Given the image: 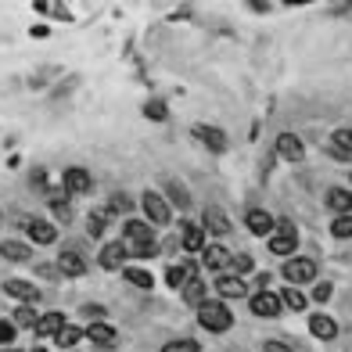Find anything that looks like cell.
Returning a JSON list of instances; mask_svg holds the SVG:
<instances>
[{"mask_svg":"<svg viewBox=\"0 0 352 352\" xmlns=\"http://www.w3.org/2000/svg\"><path fill=\"white\" fill-rule=\"evenodd\" d=\"M295 248H298V237H280V234L270 237V252L274 255H287V259H292Z\"/></svg>","mask_w":352,"mask_h":352,"instance_id":"26","label":"cell"},{"mask_svg":"<svg viewBox=\"0 0 352 352\" xmlns=\"http://www.w3.org/2000/svg\"><path fill=\"white\" fill-rule=\"evenodd\" d=\"M104 227H108V209L90 212V219H87V234H90V237H101V234H104Z\"/></svg>","mask_w":352,"mask_h":352,"instance_id":"30","label":"cell"},{"mask_svg":"<svg viewBox=\"0 0 352 352\" xmlns=\"http://www.w3.org/2000/svg\"><path fill=\"white\" fill-rule=\"evenodd\" d=\"M248 306H252V313L255 316H263V320H274L280 309H284V302H280V295H274V292H266V287H259L252 298H248Z\"/></svg>","mask_w":352,"mask_h":352,"instance_id":"4","label":"cell"},{"mask_svg":"<svg viewBox=\"0 0 352 352\" xmlns=\"http://www.w3.org/2000/svg\"><path fill=\"white\" fill-rule=\"evenodd\" d=\"M327 209L338 212V216H352V190L331 187V190H327Z\"/></svg>","mask_w":352,"mask_h":352,"instance_id":"14","label":"cell"},{"mask_svg":"<svg viewBox=\"0 0 352 352\" xmlns=\"http://www.w3.org/2000/svg\"><path fill=\"white\" fill-rule=\"evenodd\" d=\"M166 190H169V201H176L180 209H187V205H190V195H187V190H184L180 184H176V180H169V184H166Z\"/></svg>","mask_w":352,"mask_h":352,"instance_id":"35","label":"cell"},{"mask_svg":"<svg viewBox=\"0 0 352 352\" xmlns=\"http://www.w3.org/2000/svg\"><path fill=\"white\" fill-rule=\"evenodd\" d=\"M25 234H29V241H33V245H54L58 241V230L51 227V223H43V219H29Z\"/></svg>","mask_w":352,"mask_h":352,"instance_id":"9","label":"cell"},{"mask_svg":"<svg viewBox=\"0 0 352 352\" xmlns=\"http://www.w3.org/2000/svg\"><path fill=\"white\" fill-rule=\"evenodd\" d=\"M331 234L334 237H352V216H338L331 223Z\"/></svg>","mask_w":352,"mask_h":352,"instance_id":"38","label":"cell"},{"mask_svg":"<svg viewBox=\"0 0 352 352\" xmlns=\"http://www.w3.org/2000/svg\"><path fill=\"white\" fill-rule=\"evenodd\" d=\"M79 338H87V327H72V324H65V327L54 334V342H58L61 349H72Z\"/></svg>","mask_w":352,"mask_h":352,"instance_id":"25","label":"cell"},{"mask_svg":"<svg viewBox=\"0 0 352 352\" xmlns=\"http://www.w3.org/2000/svg\"><path fill=\"white\" fill-rule=\"evenodd\" d=\"M144 116H148V119H155V122H166L169 108H166V101H162V98H151L148 104H144Z\"/></svg>","mask_w":352,"mask_h":352,"instance_id":"31","label":"cell"},{"mask_svg":"<svg viewBox=\"0 0 352 352\" xmlns=\"http://www.w3.org/2000/svg\"><path fill=\"white\" fill-rule=\"evenodd\" d=\"M130 209H133V201H130V195H122V190H116V195L108 198V212L119 216V212H130Z\"/></svg>","mask_w":352,"mask_h":352,"instance_id":"33","label":"cell"},{"mask_svg":"<svg viewBox=\"0 0 352 352\" xmlns=\"http://www.w3.org/2000/svg\"><path fill=\"white\" fill-rule=\"evenodd\" d=\"M51 212H54L61 223H69V219H72V205H69L65 198H51Z\"/></svg>","mask_w":352,"mask_h":352,"instance_id":"37","label":"cell"},{"mask_svg":"<svg viewBox=\"0 0 352 352\" xmlns=\"http://www.w3.org/2000/svg\"><path fill=\"white\" fill-rule=\"evenodd\" d=\"M277 155L284 158V162H302V158H306V148H302V140L295 133H280L277 137Z\"/></svg>","mask_w":352,"mask_h":352,"instance_id":"8","label":"cell"},{"mask_svg":"<svg viewBox=\"0 0 352 352\" xmlns=\"http://www.w3.org/2000/svg\"><path fill=\"white\" fill-rule=\"evenodd\" d=\"M14 320H0V345H11V338H14Z\"/></svg>","mask_w":352,"mask_h":352,"instance_id":"40","label":"cell"},{"mask_svg":"<svg viewBox=\"0 0 352 352\" xmlns=\"http://www.w3.org/2000/svg\"><path fill=\"white\" fill-rule=\"evenodd\" d=\"M284 280L287 284H309V280H316V263L306 259V255H292V259L284 263Z\"/></svg>","mask_w":352,"mask_h":352,"instance_id":"3","label":"cell"},{"mask_svg":"<svg viewBox=\"0 0 352 352\" xmlns=\"http://www.w3.org/2000/svg\"><path fill=\"white\" fill-rule=\"evenodd\" d=\"M58 270H61L65 277H83V274H87V259H83L79 252H61V255H58Z\"/></svg>","mask_w":352,"mask_h":352,"instance_id":"13","label":"cell"},{"mask_svg":"<svg viewBox=\"0 0 352 352\" xmlns=\"http://www.w3.org/2000/svg\"><path fill=\"white\" fill-rule=\"evenodd\" d=\"M36 309H33V302H22V306L19 309H14V324H19V327H36Z\"/></svg>","mask_w":352,"mask_h":352,"instance_id":"28","label":"cell"},{"mask_svg":"<svg viewBox=\"0 0 352 352\" xmlns=\"http://www.w3.org/2000/svg\"><path fill=\"white\" fill-rule=\"evenodd\" d=\"M184 248L187 252H201L205 248V227H184Z\"/></svg>","mask_w":352,"mask_h":352,"instance_id":"27","label":"cell"},{"mask_svg":"<svg viewBox=\"0 0 352 352\" xmlns=\"http://www.w3.org/2000/svg\"><path fill=\"white\" fill-rule=\"evenodd\" d=\"M227 270H234V277H241V274H248L252 270V255H245V252H237V255H230V266Z\"/></svg>","mask_w":352,"mask_h":352,"instance_id":"36","label":"cell"},{"mask_svg":"<svg viewBox=\"0 0 352 352\" xmlns=\"http://www.w3.org/2000/svg\"><path fill=\"white\" fill-rule=\"evenodd\" d=\"M0 255L11 263H25L29 255H33V245L29 241H0Z\"/></svg>","mask_w":352,"mask_h":352,"instance_id":"16","label":"cell"},{"mask_svg":"<svg viewBox=\"0 0 352 352\" xmlns=\"http://www.w3.org/2000/svg\"><path fill=\"white\" fill-rule=\"evenodd\" d=\"M122 277L130 280L133 287H144V292H151V284H155L148 270H122Z\"/></svg>","mask_w":352,"mask_h":352,"instance_id":"29","label":"cell"},{"mask_svg":"<svg viewBox=\"0 0 352 352\" xmlns=\"http://www.w3.org/2000/svg\"><path fill=\"white\" fill-rule=\"evenodd\" d=\"M309 331H313V338H324V342H331L334 338V334H338V324H334V320L331 316H313L309 320Z\"/></svg>","mask_w":352,"mask_h":352,"instance_id":"18","label":"cell"},{"mask_svg":"<svg viewBox=\"0 0 352 352\" xmlns=\"http://www.w3.org/2000/svg\"><path fill=\"white\" fill-rule=\"evenodd\" d=\"M4 292H8L11 298H22V302H36V298H40L36 284H29V280H8Z\"/></svg>","mask_w":352,"mask_h":352,"instance_id":"17","label":"cell"},{"mask_svg":"<svg viewBox=\"0 0 352 352\" xmlns=\"http://www.w3.org/2000/svg\"><path fill=\"white\" fill-rule=\"evenodd\" d=\"M61 327H65V316H61V313H43L40 320H36V334H58Z\"/></svg>","mask_w":352,"mask_h":352,"instance_id":"23","label":"cell"},{"mask_svg":"<svg viewBox=\"0 0 352 352\" xmlns=\"http://www.w3.org/2000/svg\"><path fill=\"white\" fill-rule=\"evenodd\" d=\"M230 266V252L223 245H209L205 248V270H227Z\"/></svg>","mask_w":352,"mask_h":352,"instance_id":"20","label":"cell"},{"mask_svg":"<svg viewBox=\"0 0 352 352\" xmlns=\"http://www.w3.org/2000/svg\"><path fill=\"white\" fill-rule=\"evenodd\" d=\"M61 184H65L69 195H90V190H94V176H90L87 169L72 166V169H65V176H61Z\"/></svg>","mask_w":352,"mask_h":352,"instance_id":"6","label":"cell"},{"mask_svg":"<svg viewBox=\"0 0 352 352\" xmlns=\"http://www.w3.org/2000/svg\"><path fill=\"white\" fill-rule=\"evenodd\" d=\"M140 205H144V212H148V223H155V227H166L169 216H173L169 212V201L162 195H155V190H144Z\"/></svg>","mask_w":352,"mask_h":352,"instance_id":"5","label":"cell"},{"mask_svg":"<svg viewBox=\"0 0 352 352\" xmlns=\"http://www.w3.org/2000/svg\"><path fill=\"white\" fill-rule=\"evenodd\" d=\"M263 352H295V349L287 345V342H266V345H263Z\"/></svg>","mask_w":352,"mask_h":352,"instance_id":"43","label":"cell"},{"mask_svg":"<svg viewBox=\"0 0 352 352\" xmlns=\"http://www.w3.org/2000/svg\"><path fill=\"white\" fill-rule=\"evenodd\" d=\"M280 237H298V230H295V223L292 219H277V227H274Z\"/></svg>","mask_w":352,"mask_h":352,"instance_id":"42","label":"cell"},{"mask_svg":"<svg viewBox=\"0 0 352 352\" xmlns=\"http://www.w3.org/2000/svg\"><path fill=\"white\" fill-rule=\"evenodd\" d=\"M205 230H212V234H230V219L223 209H205Z\"/></svg>","mask_w":352,"mask_h":352,"instance_id":"19","label":"cell"},{"mask_svg":"<svg viewBox=\"0 0 352 352\" xmlns=\"http://www.w3.org/2000/svg\"><path fill=\"white\" fill-rule=\"evenodd\" d=\"M198 324L212 334H223L234 327V313L227 309V302H201L198 306Z\"/></svg>","mask_w":352,"mask_h":352,"instance_id":"2","label":"cell"},{"mask_svg":"<svg viewBox=\"0 0 352 352\" xmlns=\"http://www.w3.org/2000/svg\"><path fill=\"white\" fill-rule=\"evenodd\" d=\"M331 292H334V287H331L327 280H316V287H313V302H327Z\"/></svg>","mask_w":352,"mask_h":352,"instance_id":"41","label":"cell"},{"mask_svg":"<svg viewBox=\"0 0 352 352\" xmlns=\"http://www.w3.org/2000/svg\"><path fill=\"white\" fill-rule=\"evenodd\" d=\"M126 245H119V241H111V245H104L101 248V266L104 270H122V263H126Z\"/></svg>","mask_w":352,"mask_h":352,"instance_id":"15","label":"cell"},{"mask_svg":"<svg viewBox=\"0 0 352 352\" xmlns=\"http://www.w3.org/2000/svg\"><path fill=\"white\" fill-rule=\"evenodd\" d=\"M280 302H284V306H287V309H292V313H302V309H306V306H309V298H306V295H302V292H298V287H295V284H287V287H284V292H280Z\"/></svg>","mask_w":352,"mask_h":352,"instance_id":"21","label":"cell"},{"mask_svg":"<svg viewBox=\"0 0 352 352\" xmlns=\"http://www.w3.org/2000/svg\"><path fill=\"white\" fill-rule=\"evenodd\" d=\"M87 338H90L94 345H101V349H111V345H119V331L98 320V324H90V327H87Z\"/></svg>","mask_w":352,"mask_h":352,"instance_id":"11","label":"cell"},{"mask_svg":"<svg viewBox=\"0 0 352 352\" xmlns=\"http://www.w3.org/2000/svg\"><path fill=\"white\" fill-rule=\"evenodd\" d=\"M190 277H198L195 266H190V263H180V266H173L169 274H166V284H169V287H184Z\"/></svg>","mask_w":352,"mask_h":352,"instance_id":"24","label":"cell"},{"mask_svg":"<svg viewBox=\"0 0 352 352\" xmlns=\"http://www.w3.org/2000/svg\"><path fill=\"white\" fill-rule=\"evenodd\" d=\"M162 352H198V342L195 338H180V342H169Z\"/></svg>","mask_w":352,"mask_h":352,"instance_id":"39","label":"cell"},{"mask_svg":"<svg viewBox=\"0 0 352 352\" xmlns=\"http://www.w3.org/2000/svg\"><path fill=\"white\" fill-rule=\"evenodd\" d=\"M216 292H219L223 298H248L245 280H241V277H234V274H223V277L216 280Z\"/></svg>","mask_w":352,"mask_h":352,"instance_id":"12","label":"cell"},{"mask_svg":"<svg viewBox=\"0 0 352 352\" xmlns=\"http://www.w3.org/2000/svg\"><path fill=\"white\" fill-rule=\"evenodd\" d=\"M40 14H51V19H69V8L65 4H51V0H36L33 4Z\"/></svg>","mask_w":352,"mask_h":352,"instance_id":"32","label":"cell"},{"mask_svg":"<svg viewBox=\"0 0 352 352\" xmlns=\"http://www.w3.org/2000/svg\"><path fill=\"white\" fill-rule=\"evenodd\" d=\"M184 302H187V306H201V302H205V280L201 277H190L184 284Z\"/></svg>","mask_w":352,"mask_h":352,"instance_id":"22","label":"cell"},{"mask_svg":"<svg viewBox=\"0 0 352 352\" xmlns=\"http://www.w3.org/2000/svg\"><path fill=\"white\" fill-rule=\"evenodd\" d=\"M245 223H248V230H252L255 237H270V234H274V227H277V219L270 216V212H263V209H252V212L245 216Z\"/></svg>","mask_w":352,"mask_h":352,"instance_id":"10","label":"cell"},{"mask_svg":"<svg viewBox=\"0 0 352 352\" xmlns=\"http://www.w3.org/2000/svg\"><path fill=\"white\" fill-rule=\"evenodd\" d=\"M122 237L130 241V245H126V252L137 255V259H148V255L158 252V241H155L151 227H148V223H140V219H130V223H126V227H122Z\"/></svg>","mask_w":352,"mask_h":352,"instance_id":"1","label":"cell"},{"mask_svg":"<svg viewBox=\"0 0 352 352\" xmlns=\"http://www.w3.org/2000/svg\"><path fill=\"white\" fill-rule=\"evenodd\" d=\"M195 137H198L212 155H223V151H227V133H223L219 126H205V122H201V126H195Z\"/></svg>","mask_w":352,"mask_h":352,"instance_id":"7","label":"cell"},{"mask_svg":"<svg viewBox=\"0 0 352 352\" xmlns=\"http://www.w3.org/2000/svg\"><path fill=\"white\" fill-rule=\"evenodd\" d=\"M0 352H19V349H0Z\"/></svg>","mask_w":352,"mask_h":352,"instance_id":"44","label":"cell"},{"mask_svg":"<svg viewBox=\"0 0 352 352\" xmlns=\"http://www.w3.org/2000/svg\"><path fill=\"white\" fill-rule=\"evenodd\" d=\"M33 352H47V349H33Z\"/></svg>","mask_w":352,"mask_h":352,"instance_id":"45","label":"cell"},{"mask_svg":"<svg viewBox=\"0 0 352 352\" xmlns=\"http://www.w3.org/2000/svg\"><path fill=\"white\" fill-rule=\"evenodd\" d=\"M334 148H338L345 158H352V126L349 130H334Z\"/></svg>","mask_w":352,"mask_h":352,"instance_id":"34","label":"cell"}]
</instances>
